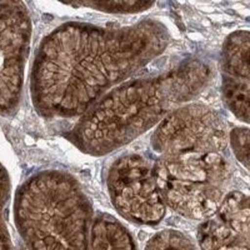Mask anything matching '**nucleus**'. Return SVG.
Segmentation results:
<instances>
[{"label": "nucleus", "mask_w": 250, "mask_h": 250, "mask_svg": "<svg viewBox=\"0 0 250 250\" xmlns=\"http://www.w3.org/2000/svg\"><path fill=\"white\" fill-rule=\"evenodd\" d=\"M108 189L116 210L125 219L143 225H155L166 214L154 172L137 155L114 163L108 176Z\"/></svg>", "instance_id": "obj_1"}, {"label": "nucleus", "mask_w": 250, "mask_h": 250, "mask_svg": "<svg viewBox=\"0 0 250 250\" xmlns=\"http://www.w3.org/2000/svg\"><path fill=\"white\" fill-rule=\"evenodd\" d=\"M227 143L221 124L208 113H179L167 119L158 129L155 144L173 154L220 150Z\"/></svg>", "instance_id": "obj_2"}, {"label": "nucleus", "mask_w": 250, "mask_h": 250, "mask_svg": "<svg viewBox=\"0 0 250 250\" xmlns=\"http://www.w3.org/2000/svg\"><path fill=\"white\" fill-rule=\"evenodd\" d=\"M155 178L166 206L188 219L207 220L212 217L224 198L222 187L216 184Z\"/></svg>", "instance_id": "obj_3"}, {"label": "nucleus", "mask_w": 250, "mask_h": 250, "mask_svg": "<svg viewBox=\"0 0 250 250\" xmlns=\"http://www.w3.org/2000/svg\"><path fill=\"white\" fill-rule=\"evenodd\" d=\"M200 250H250V236L239 233L219 219H207L198 228Z\"/></svg>", "instance_id": "obj_4"}, {"label": "nucleus", "mask_w": 250, "mask_h": 250, "mask_svg": "<svg viewBox=\"0 0 250 250\" xmlns=\"http://www.w3.org/2000/svg\"><path fill=\"white\" fill-rule=\"evenodd\" d=\"M91 243L92 250H136L134 242L126 229L106 216L96 219Z\"/></svg>", "instance_id": "obj_5"}, {"label": "nucleus", "mask_w": 250, "mask_h": 250, "mask_svg": "<svg viewBox=\"0 0 250 250\" xmlns=\"http://www.w3.org/2000/svg\"><path fill=\"white\" fill-rule=\"evenodd\" d=\"M217 219L234 230L250 236V197L239 191L224 196L217 212Z\"/></svg>", "instance_id": "obj_6"}, {"label": "nucleus", "mask_w": 250, "mask_h": 250, "mask_svg": "<svg viewBox=\"0 0 250 250\" xmlns=\"http://www.w3.org/2000/svg\"><path fill=\"white\" fill-rule=\"evenodd\" d=\"M145 250H199L196 243L186 234L164 229L155 234L147 243Z\"/></svg>", "instance_id": "obj_7"}, {"label": "nucleus", "mask_w": 250, "mask_h": 250, "mask_svg": "<svg viewBox=\"0 0 250 250\" xmlns=\"http://www.w3.org/2000/svg\"><path fill=\"white\" fill-rule=\"evenodd\" d=\"M234 152L239 160L249 167L250 162V132L248 129H237L231 135Z\"/></svg>", "instance_id": "obj_8"}]
</instances>
